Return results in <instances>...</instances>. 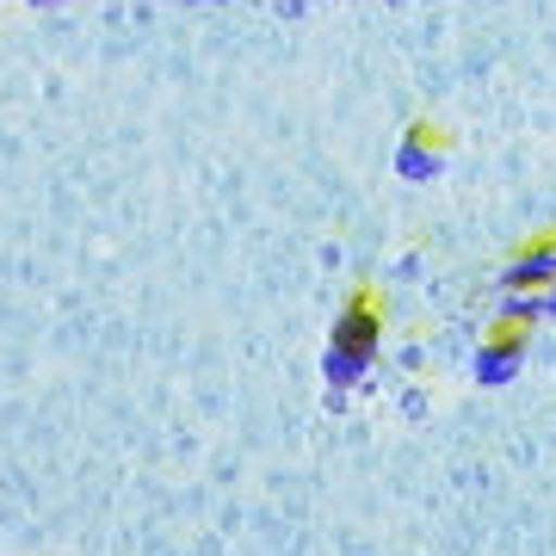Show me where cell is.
<instances>
[{
    "label": "cell",
    "instance_id": "4",
    "mask_svg": "<svg viewBox=\"0 0 556 556\" xmlns=\"http://www.w3.org/2000/svg\"><path fill=\"white\" fill-rule=\"evenodd\" d=\"M396 167H402V179H433L439 174V137L427 130V124H415V130H408Z\"/></svg>",
    "mask_w": 556,
    "mask_h": 556
},
{
    "label": "cell",
    "instance_id": "2",
    "mask_svg": "<svg viewBox=\"0 0 556 556\" xmlns=\"http://www.w3.org/2000/svg\"><path fill=\"white\" fill-rule=\"evenodd\" d=\"M519 365H526V334L519 328H501L477 346V378L482 383H514Z\"/></svg>",
    "mask_w": 556,
    "mask_h": 556
},
{
    "label": "cell",
    "instance_id": "1",
    "mask_svg": "<svg viewBox=\"0 0 556 556\" xmlns=\"http://www.w3.org/2000/svg\"><path fill=\"white\" fill-rule=\"evenodd\" d=\"M378 316H371V303L358 298L346 316H340L334 328V346H328V378L334 383H358L365 378V365H371V353H378Z\"/></svg>",
    "mask_w": 556,
    "mask_h": 556
},
{
    "label": "cell",
    "instance_id": "3",
    "mask_svg": "<svg viewBox=\"0 0 556 556\" xmlns=\"http://www.w3.org/2000/svg\"><path fill=\"white\" fill-rule=\"evenodd\" d=\"M501 285L507 291H538V285H556V241H532L526 254L501 273Z\"/></svg>",
    "mask_w": 556,
    "mask_h": 556
}]
</instances>
